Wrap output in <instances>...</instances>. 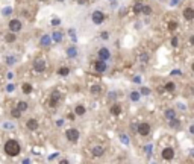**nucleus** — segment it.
I'll use <instances>...</instances> for the list:
<instances>
[{
	"instance_id": "nucleus-1",
	"label": "nucleus",
	"mask_w": 194,
	"mask_h": 164,
	"mask_svg": "<svg viewBox=\"0 0 194 164\" xmlns=\"http://www.w3.org/2000/svg\"><path fill=\"white\" fill-rule=\"evenodd\" d=\"M5 152H6V155H9V157H17L20 153V144H18V141L8 140L6 144H5Z\"/></svg>"
},
{
	"instance_id": "nucleus-2",
	"label": "nucleus",
	"mask_w": 194,
	"mask_h": 164,
	"mask_svg": "<svg viewBox=\"0 0 194 164\" xmlns=\"http://www.w3.org/2000/svg\"><path fill=\"white\" fill-rule=\"evenodd\" d=\"M65 135H67V138H69L70 141H76L78 138H79V131H78V129H74V128L67 129Z\"/></svg>"
},
{
	"instance_id": "nucleus-3",
	"label": "nucleus",
	"mask_w": 194,
	"mask_h": 164,
	"mask_svg": "<svg viewBox=\"0 0 194 164\" xmlns=\"http://www.w3.org/2000/svg\"><path fill=\"white\" fill-rule=\"evenodd\" d=\"M34 69L36 71H44L46 69V62H44V59L43 58H36L34 61Z\"/></svg>"
},
{
	"instance_id": "nucleus-4",
	"label": "nucleus",
	"mask_w": 194,
	"mask_h": 164,
	"mask_svg": "<svg viewBox=\"0 0 194 164\" xmlns=\"http://www.w3.org/2000/svg\"><path fill=\"white\" fill-rule=\"evenodd\" d=\"M92 22L96 24H100V23H103V20H105V15H103V12L102 11H94L92 12Z\"/></svg>"
},
{
	"instance_id": "nucleus-5",
	"label": "nucleus",
	"mask_w": 194,
	"mask_h": 164,
	"mask_svg": "<svg viewBox=\"0 0 194 164\" xmlns=\"http://www.w3.org/2000/svg\"><path fill=\"white\" fill-rule=\"evenodd\" d=\"M150 125L149 123H140L138 125V132H140V135H149L150 134Z\"/></svg>"
},
{
	"instance_id": "nucleus-6",
	"label": "nucleus",
	"mask_w": 194,
	"mask_h": 164,
	"mask_svg": "<svg viewBox=\"0 0 194 164\" xmlns=\"http://www.w3.org/2000/svg\"><path fill=\"white\" fill-rule=\"evenodd\" d=\"M9 29H11L12 32H18V31L21 29V22L17 20V18L11 20V22H9Z\"/></svg>"
},
{
	"instance_id": "nucleus-7",
	"label": "nucleus",
	"mask_w": 194,
	"mask_h": 164,
	"mask_svg": "<svg viewBox=\"0 0 194 164\" xmlns=\"http://www.w3.org/2000/svg\"><path fill=\"white\" fill-rule=\"evenodd\" d=\"M173 157H174V151L171 147H165L162 151V158L164 160H173Z\"/></svg>"
},
{
	"instance_id": "nucleus-8",
	"label": "nucleus",
	"mask_w": 194,
	"mask_h": 164,
	"mask_svg": "<svg viewBox=\"0 0 194 164\" xmlns=\"http://www.w3.org/2000/svg\"><path fill=\"white\" fill-rule=\"evenodd\" d=\"M99 58L102 59V61H106V59L111 58V53H109V50L106 49V47H103L99 50Z\"/></svg>"
},
{
	"instance_id": "nucleus-9",
	"label": "nucleus",
	"mask_w": 194,
	"mask_h": 164,
	"mask_svg": "<svg viewBox=\"0 0 194 164\" xmlns=\"http://www.w3.org/2000/svg\"><path fill=\"white\" fill-rule=\"evenodd\" d=\"M183 17H185V20H194V9L193 8H185V11H183Z\"/></svg>"
},
{
	"instance_id": "nucleus-10",
	"label": "nucleus",
	"mask_w": 194,
	"mask_h": 164,
	"mask_svg": "<svg viewBox=\"0 0 194 164\" xmlns=\"http://www.w3.org/2000/svg\"><path fill=\"white\" fill-rule=\"evenodd\" d=\"M94 67H96V70H97V71H100V73H103V71L106 70V62L100 59V61H97V62L94 64Z\"/></svg>"
},
{
	"instance_id": "nucleus-11",
	"label": "nucleus",
	"mask_w": 194,
	"mask_h": 164,
	"mask_svg": "<svg viewBox=\"0 0 194 164\" xmlns=\"http://www.w3.org/2000/svg\"><path fill=\"white\" fill-rule=\"evenodd\" d=\"M26 126H27V129H31V131H35V129H38V122L35 118H29L27 123H26Z\"/></svg>"
},
{
	"instance_id": "nucleus-12",
	"label": "nucleus",
	"mask_w": 194,
	"mask_h": 164,
	"mask_svg": "<svg viewBox=\"0 0 194 164\" xmlns=\"http://www.w3.org/2000/svg\"><path fill=\"white\" fill-rule=\"evenodd\" d=\"M103 153H105V149H103L102 146H96V147H92V155H94V157H102Z\"/></svg>"
},
{
	"instance_id": "nucleus-13",
	"label": "nucleus",
	"mask_w": 194,
	"mask_h": 164,
	"mask_svg": "<svg viewBox=\"0 0 194 164\" xmlns=\"http://www.w3.org/2000/svg\"><path fill=\"white\" fill-rule=\"evenodd\" d=\"M164 116H165V117H167L168 120H170V118L176 117V113H174V109H167V111L164 113Z\"/></svg>"
},
{
	"instance_id": "nucleus-14",
	"label": "nucleus",
	"mask_w": 194,
	"mask_h": 164,
	"mask_svg": "<svg viewBox=\"0 0 194 164\" xmlns=\"http://www.w3.org/2000/svg\"><path fill=\"white\" fill-rule=\"evenodd\" d=\"M170 126L171 128H179V126H181V122H179V120H177V118H170Z\"/></svg>"
},
{
	"instance_id": "nucleus-15",
	"label": "nucleus",
	"mask_w": 194,
	"mask_h": 164,
	"mask_svg": "<svg viewBox=\"0 0 194 164\" xmlns=\"http://www.w3.org/2000/svg\"><path fill=\"white\" fill-rule=\"evenodd\" d=\"M11 116L14 118H20V116H21V111H20L18 108H14V109L11 111Z\"/></svg>"
},
{
	"instance_id": "nucleus-16",
	"label": "nucleus",
	"mask_w": 194,
	"mask_h": 164,
	"mask_svg": "<svg viewBox=\"0 0 194 164\" xmlns=\"http://www.w3.org/2000/svg\"><path fill=\"white\" fill-rule=\"evenodd\" d=\"M52 38H53L56 43H61V41H62V34H61V32H53Z\"/></svg>"
},
{
	"instance_id": "nucleus-17",
	"label": "nucleus",
	"mask_w": 194,
	"mask_h": 164,
	"mask_svg": "<svg viewBox=\"0 0 194 164\" xmlns=\"http://www.w3.org/2000/svg\"><path fill=\"white\" fill-rule=\"evenodd\" d=\"M111 113L114 114V116H118L120 113H121V108H120V105H114L112 108H111Z\"/></svg>"
},
{
	"instance_id": "nucleus-18",
	"label": "nucleus",
	"mask_w": 194,
	"mask_h": 164,
	"mask_svg": "<svg viewBox=\"0 0 194 164\" xmlns=\"http://www.w3.org/2000/svg\"><path fill=\"white\" fill-rule=\"evenodd\" d=\"M90 91H91L92 94H99L102 91V88H100V85H92L91 88H90Z\"/></svg>"
},
{
	"instance_id": "nucleus-19",
	"label": "nucleus",
	"mask_w": 194,
	"mask_h": 164,
	"mask_svg": "<svg viewBox=\"0 0 194 164\" xmlns=\"http://www.w3.org/2000/svg\"><path fill=\"white\" fill-rule=\"evenodd\" d=\"M74 113H76L78 116H82V114H85V108L82 105H78L76 106V109H74Z\"/></svg>"
},
{
	"instance_id": "nucleus-20",
	"label": "nucleus",
	"mask_w": 194,
	"mask_h": 164,
	"mask_svg": "<svg viewBox=\"0 0 194 164\" xmlns=\"http://www.w3.org/2000/svg\"><path fill=\"white\" fill-rule=\"evenodd\" d=\"M41 44H43V46H49V44H50V36L43 35V38H41Z\"/></svg>"
},
{
	"instance_id": "nucleus-21",
	"label": "nucleus",
	"mask_w": 194,
	"mask_h": 164,
	"mask_svg": "<svg viewBox=\"0 0 194 164\" xmlns=\"http://www.w3.org/2000/svg\"><path fill=\"white\" fill-rule=\"evenodd\" d=\"M76 53H78V52H76V49H74V47H70V49H67V55L71 56V58H74V56H76Z\"/></svg>"
},
{
	"instance_id": "nucleus-22",
	"label": "nucleus",
	"mask_w": 194,
	"mask_h": 164,
	"mask_svg": "<svg viewBox=\"0 0 194 164\" xmlns=\"http://www.w3.org/2000/svg\"><path fill=\"white\" fill-rule=\"evenodd\" d=\"M130 99H132L134 102L140 100V91H132V93H130Z\"/></svg>"
},
{
	"instance_id": "nucleus-23",
	"label": "nucleus",
	"mask_w": 194,
	"mask_h": 164,
	"mask_svg": "<svg viewBox=\"0 0 194 164\" xmlns=\"http://www.w3.org/2000/svg\"><path fill=\"white\" fill-rule=\"evenodd\" d=\"M58 73H59L61 76H67V75H69V73H70V70H69V69H67V67H61V69H59V71H58Z\"/></svg>"
},
{
	"instance_id": "nucleus-24",
	"label": "nucleus",
	"mask_w": 194,
	"mask_h": 164,
	"mask_svg": "<svg viewBox=\"0 0 194 164\" xmlns=\"http://www.w3.org/2000/svg\"><path fill=\"white\" fill-rule=\"evenodd\" d=\"M143 6H144L143 3H135L134 5V12H141L143 11Z\"/></svg>"
},
{
	"instance_id": "nucleus-25",
	"label": "nucleus",
	"mask_w": 194,
	"mask_h": 164,
	"mask_svg": "<svg viewBox=\"0 0 194 164\" xmlns=\"http://www.w3.org/2000/svg\"><path fill=\"white\" fill-rule=\"evenodd\" d=\"M31 91H32V87H31L29 84H24V85H23V93L31 94Z\"/></svg>"
},
{
	"instance_id": "nucleus-26",
	"label": "nucleus",
	"mask_w": 194,
	"mask_h": 164,
	"mask_svg": "<svg viewBox=\"0 0 194 164\" xmlns=\"http://www.w3.org/2000/svg\"><path fill=\"white\" fill-rule=\"evenodd\" d=\"M141 12H144L146 15L152 14V6H149V5H144V6H143V11H141Z\"/></svg>"
},
{
	"instance_id": "nucleus-27",
	"label": "nucleus",
	"mask_w": 194,
	"mask_h": 164,
	"mask_svg": "<svg viewBox=\"0 0 194 164\" xmlns=\"http://www.w3.org/2000/svg\"><path fill=\"white\" fill-rule=\"evenodd\" d=\"M17 108H18L20 111H24V109H27V104H26V102H18Z\"/></svg>"
},
{
	"instance_id": "nucleus-28",
	"label": "nucleus",
	"mask_w": 194,
	"mask_h": 164,
	"mask_svg": "<svg viewBox=\"0 0 194 164\" xmlns=\"http://www.w3.org/2000/svg\"><path fill=\"white\" fill-rule=\"evenodd\" d=\"M120 140H121V143H123V144H129V137H127V135H125V134H121V135H120Z\"/></svg>"
},
{
	"instance_id": "nucleus-29",
	"label": "nucleus",
	"mask_w": 194,
	"mask_h": 164,
	"mask_svg": "<svg viewBox=\"0 0 194 164\" xmlns=\"http://www.w3.org/2000/svg\"><path fill=\"white\" fill-rule=\"evenodd\" d=\"M6 41H8V43H14V41H15V35H14V34H8V35H6Z\"/></svg>"
},
{
	"instance_id": "nucleus-30",
	"label": "nucleus",
	"mask_w": 194,
	"mask_h": 164,
	"mask_svg": "<svg viewBox=\"0 0 194 164\" xmlns=\"http://www.w3.org/2000/svg\"><path fill=\"white\" fill-rule=\"evenodd\" d=\"M165 90H167V91H173V90H174V84H173V82H168V84L165 85Z\"/></svg>"
},
{
	"instance_id": "nucleus-31",
	"label": "nucleus",
	"mask_w": 194,
	"mask_h": 164,
	"mask_svg": "<svg viewBox=\"0 0 194 164\" xmlns=\"http://www.w3.org/2000/svg\"><path fill=\"white\" fill-rule=\"evenodd\" d=\"M152 151H153V146H152V144H147V146H146V153H147L149 157L152 155Z\"/></svg>"
},
{
	"instance_id": "nucleus-32",
	"label": "nucleus",
	"mask_w": 194,
	"mask_h": 164,
	"mask_svg": "<svg viewBox=\"0 0 194 164\" xmlns=\"http://www.w3.org/2000/svg\"><path fill=\"white\" fill-rule=\"evenodd\" d=\"M59 97H61V96H59V91H53V94H52V99H53V100H59Z\"/></svg>"
},
{
	"instance_id": "nucleus-33",
	"label": "nucleus",
	"mask_w": 194,
	"mask_h": 164,
	"mask_svg": "<svg viewBox=\"0 0 194 164\" xmlns=\"http://www.w3.org/2000/svg\"><path fill=\"white\" fill-rule=\"evenodd\" d=\"M176 27H177V23H176V22H171V23L168 24V29H170V31H174Z\"/></svg>"
},
{
	"instance_id": "nucleus-34",
	"label": "nucleus",
	"mask_w": 194,
	"mask_h": 164,
	"mask_svg": "<svg viewBox=\"0 0 194 164\" xmlns=\"http://www.w3.org/2000/svg\"><path fill=\"white\" fill-rule=\"evenodd\" d=\"M141 94H144V96H147V94H150V90L149 88H141V91H140Z\"/></svg>"
},
{
	"instance_id": "nucleus-35",
	"label": "nucleus",
	"mask_w": 194,
	"mask_h": 164,
	"mask_svg": "<svg viewBox=\"0 0 194 164\" xmlns=\"http://www.w3.org/2000/svg\"><path fill=\"white\" fill-rule=\"evenodd\" d=\"M59 23H61V20H59V18H53V20H52V24H53V26H58Z\"/></svg>"
},
{
	"instance_id": "nucleus-36",
	"label": "nucleus",
	"mask_w": 194,
	"mask_h": 164,
	"mask_svg": "<svg viewBox=\"0 0 194 164\" xmlns=\"http://www.w3.org/2000/svg\"><path fill=\"white\" fill-rule=\"evenodd\" d=\"M49 104H50V106H52V108H55V106H56V100H53V99H52V97H50V102H49Z\"/></svg>"
},
{
	"instance_id": "nucleus-37",
	"label": "nucleus",
	"mask_w": 194,
	"mask_h": 164,
	"mask_svg": "<svg viewBox=\"0 0 194 164\" xmlns=\"http://www.w3.org/2000/svg\"><path fill=\"white\" fill-rule=\"evenodd\" d=\"M177 44H179V41H177V38H173V40H171V46H177Z\"/></svg>"
},
{
	"instance_id": "nucleus-38",
	"label": "nucleus",
	"mask_w": 194,
	"mask_h": 164,
	"mask_svg": "<svg viewBox=\"0 0 194 164\" xmlns=\"http://www.w3.org/2000/svg\"><path fill=\"white\" fill-rule=\"evenodd\" d=\"M11 12H12L11 8H8V9H3V14H5V15H9Z\"/></svg>"
},
{
	"instance_id": "nucleus-39",
	"label": "nucleus",
	"mask_w": 194,
	"mask_h": 164,
	"mask_svg": "<svg viewBox=\"0 0 194 164\" xmlns=\"http://www.w3.org/2000/svg\"><path fill=\"white\" fill-rule=\"evenodd\" d=\"M134 82H135V84H140V82H141V78H140V76H135V78H134Z\"/></svg>"
},
{
	"instance_id": "nucleus-40",
	"label": "nucleus",
	"mask_w": 194,
	"mask_h": 164,
	"mask_svg": "<svg viewBox=\"0 0 194 164\" xmlns=\"http://www.w3.org/2000/svg\"><path fill=\"white\" fill-rule=\"evenodd\" d=\"M147 53H143V55H141V61H147Z\"/></svg>"
},
{
	"instance_id": "nucleus-41",
	"label": "nucleus",
	"mask_w": 194,
	"mask_h": 164,
	"mask_svg": "<svg viewBox=\"0 0 194 164\" xmlns=\"http://www.w3.org/2000/svg\"><path fill=\"white\" fill-rule=\"evenodd\" d=\"M102 38L103 40H106V38H108V32H102Z\"/></svg>"
},
{
	"instance_id": "nucleus-42",
	"label": "nucleus",
	"mask_w": 194,
	"mask_h": 164,
	"mask_svg": "<svg viewBox=\"0 0 194 164\" xmlns=\"http://www.w3.org/2000/svg\"><path fill=\"white\" fill-rule=\"evenodd\" d=\"M170 3H171V6H174V5H176V3H179V0H171Z\"/></svg>"
},
{
	"instance_id": "nucleus-43",
	"label": "nucleus",
	"mask_w": 194,
	"mask_h": 164,
	"mask_svg": "<svg viewBox=\"0 0 194 164\" xmlns=\"http://www.w3.org/2000/svg\"><path fill=\"white\" fill-rule=\"evenodd\" d=\"M190 43H191V46H194V35L190 38Z\"/></svg>"
},
{
	"instance_id": "nucleus-44",
	"label": "nucleus",
	"mask_w": 194,
	"mask_h": 164,
	"mask_svg": "<svg viewBox=\"0 0 194 164\" xmlns=\"http://www.w3.org/2000/svg\"><path fill=\"white\" fill-rule=\"evenodd\" d=\"M14 90V85H8V91H12Z\"/></svg>"
},
{
	"instance_id": "nucleus-45",
	"label": "nucleus",
	"mask_w": 194,
	"mask_h": 164,
	"mask_svg": "<svg viewBox=\"0 0 194 164\" xmlns=\"http://www.w3.org/2000/svg\"><path fill=\"white\" fill-rule=\"evenodd\" d=\"M69 118L70 120H74V114H69Z\"/></svg>"
},
{
	"instance_id": "nucleus-46",
	"label": "nucleus",
	"mask_w": 194,
	"mask_h": 164,
	"mask_svg": "<svg viewBox=\"0 0 194 164\" xmlns=\"http://www.w3.org/2000/svg\"><path fill=\"white\" fill-rule=\"evenodd\" d=\"M190 132H191V134H194V125L191 126V128H190Z\"/></svg>"
},
{
	"instance_id": "nucleus-47",
	"label": "nucleus",
	"mask_w": 194,
	"mask_h": 164,
	"mask_svg": "<svg viewBox=\"0 0 194 164\" xmlns=\"http://www.w3.org/2000/svg\"><path fill=\"white\" fill-rule=\"evenodd\" d=\"M85 2H87V0H79V3H85Z\"/></svg>"
},
{
	"instance_id": "nucleus-48",
	"label": "nucleus",
	"mask_w": 194,
	"mask_h": 164,
	"mask_svg": "<svg viewBox=\"0 0 194 164\" xmlns=\"http://www.w3.org/2000/svg\"><path fill=\"white\" fill-rule=\"evenodd\" d=\"M191 155H193V157H194V149H193V151H191Z\"/></svg>"
},
{
	"instance_id": "nucleus-49",
	"label": "nucleus",
	"mask_w": 194,
	"mask_h": 164,
	"mask_svg": "<svg viewBox=\"0 0 194 164\" xmlns=\"http://www.w3.org/2000/svg\"><path fill=\"white\" fill-rule=\"evenodd\" d=\"M191 69H193V71H194V64H193V65H191Z\"/></svg>"
}]
</instances>
